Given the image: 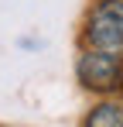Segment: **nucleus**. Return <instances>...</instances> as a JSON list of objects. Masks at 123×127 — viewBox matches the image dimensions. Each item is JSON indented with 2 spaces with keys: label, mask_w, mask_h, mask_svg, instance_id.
I'll return each instance as SVG.
<instances>
[{
  "label": "nucleus",
  "mask_w": 123,
  "mask_h": 127,
  "mask_svg": "<svg viewBox=\"0 0 123 127\" xmlns=\"http://www.w3.org/2000/svg\"><path fill=\"white\" fill-rule=\"evenodd\" d=\"M82 127H123V100H102V103H96L85 113Z\"/></svg>",
  "instance_id": "obj_3"
},
{
  "label": "nucleus",
  "mask_w": 123,
  "mask_h": 127,
  "mask_svg": "<svg viewBox=\"0 0 123 127\" xmlns=\"http://www.w3.org/2000/svg\"><path fill=\"white\" fill-rule=\"evenodd\" d=\"M75 76H79L82 89L89 93H116L123 89V59L120 55H109V52H96V48H85L75 62Z\"/></svg>",
  "instance_id": "obj_2"
},
{
  "label": "nucleus",
  "mask_w": 123,
  "mask_h": 127,
  "mask_svg": "<svg viewBox=\"0 0 123 127\" xmlns=\"http://www.w3.org/2000/svg\"><path fill=\"white\" fill-rule=\"evenodd\" d=\"M85 48L109 52L123 59V0H96L82 24Z\"/></svg>",
  "instance_id": "obj_1"
}]
</instances>
